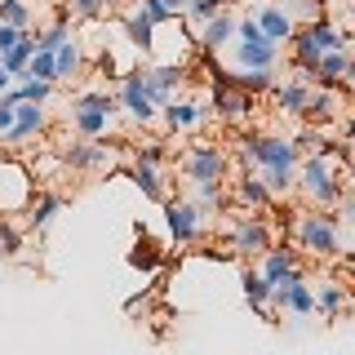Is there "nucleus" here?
<instances>
[{"label": "nucleus", "mask_w": 355, "mask_h": 355, "mask_svg": "<svg viewBox=\"0 0 355 355\" xmlns=\"http://www.w3.org/2000/svg\"><path fill=\"white\" fill-rule=\"evenodd\" d=\"M67 169H80V173H94V169H107L111 164V151L103 138H85V142H71V147L62 151Z\"/></svg>", "instance_id": "nucleus-10"}, {"label": "nucleus", "mask_w": 355, "mask_h": 355, "mask_svg": "<svg viewBox=\"0 0 355 355\" xmlns=\"http://www.w3.org/2000/svg\"><path fill=\"white\" fill-rule=\"evenodd\" d=\"M58 214H62V196H58V191H49V196H40L36 205H31V214H27V218H31V227H36V231H49V222L58 218Z\"/></svg>", "instance_id": "nucleus-28"}, {"label": "nucleus", "mask_w": 355, "mask_h": 355, "mask_svg": "<svg viewBox=\"0 0 355 355\" xmlns=\"http://www.w3.org/2000/svg\"><path fill=\"white\" fill-rule=\"evenodd\" d=\"M138 9H142V14H147L151 22H169V18H173V14H169V9H164V5H160V0H142V5H138Z\"/></svg>", "instance_id": "nucleus-39"}, {"label": "nucleus", "mask_w": 355, "mask_h": 355, "mask_svg": "<svg viewBox=\"0 0 355 355\" xmlns=\"http://www.w3.org/2000/svg\"><path fill=\"white\" fill-rule=\"evenodd\" d=\"M27 80L58 85V80H53V53H44V49H36V53H31V62H27Z\"/></svg>", "instance_id": "nucleus-33"}, {"label": "nucleus", "mask_w": 355, "mask_h": 355, "mask_svg": "<svg viewBox=\"0 0 355 355\" xmlns=\"http://www.w3.org/2000/svg\"><path fill=\"white\" fill-rule=\"evenodd\" d=\"M214 76H218V89H214V107H209V111H218L222 120H244V116L253 111V98H249V94H240V89L231 85L227 76L218 71V67H214Z\"/></svg>", "instance_id": "nucleus-9"}, {"label": "nucleus", "mask_w": 355, "mask_h": 355, "mask_svg": "<svg viewBox=\"0 0 355 355\" xmlns=\"http://www.w3.org/2000/svg\"><path fill=\"white\" fill-rule=\"evenodd\" d=\"M142 80H147V89H151V103L164 107V103H173V89L182 85V67H147Z\"/></svg>", "instance_id": "nucleus-16"}, {"label": "nucleus", "mask_w": 355, "mask_h": 355, "mask_svg": "<svg viewBox=\"0 0 355 355\" xmlns=\"http://www.w3.org/2000/svg\"><path fill=\"white\" fill-rule=\"evenodd\" d=\"M236 196H240V205H253V209H266V205H271V191L262 187V178H249V173L236 182Z\"/></svg>", "instance_id": "nucleus-30"}, {"label": "nucleus", "mask_w": 355, "mask_h": 355, "mask_svg": "<svg viewBox=\"0 0 355 355\" xmlns=\"http://www.w3.org/2000/svg\"><path fill=\"white\" fill-rule=\"evenodd\" d=\"M62 40H71V31H67V22H53V27H49V31H44V36L36 40V49L53 53V49H58V44H62Z\"/></svg>", "instance_id": "nucleus-35"}, {"label": "nucleus", "mask_w": 355, "mask_h": 355, "mask_svg": "<svg viewBox=\"0 0 355 355\" xmlns=\"http://www.w3.org/2000/svg\"><path fill=\"white\" fill-rule=\"evenodd\" d=\"M133 182H138L142 187V196H151V200H160V205H164V200H169V191H164V182H160V169H155V164H133Z\"/></svg>", "instance_id": "nucleus-27"}, {"label": "nucleus", "mask_w": 355, "mask_h": 355, "mask_svg": "<svg viewBox=\"0 0 355 355\" xmlns=\"http://www.w3.org/2000/svg\"><path fill=\"white\" fill-rule=\"evenodd\" d=\"M116 107L120 103L111 94H85V98H76V103H71V125H76V133H80V138H107Z\"/></svg>", "instance_id": "nucleus-3"}, {"label": "nucleus", "mask_w": 355, "mask_h": 355, "mask_svg": "<svg viewBox=\"0 0 355 355\" xmlns=\"http://www.w3.org/2000/svg\"><path fill=\"white\" fill-rule=\"evenodd\" d=\"M116 103L129 111L133 125H151L155 111H160V107L151 103V89H147V80H142V71H125V85H120V98H116Z\"/></svg>", "instance_id": "nucleus-8"}, {"label": "nucleus", "mask_w": 355, "mask_h": 355, "mask_svg": "<svg viewBox=\"0 0 355 355\" xmlns=\"http://www.w3.org/2000/svg\"><path fill=\"white\" fill-rule=\"evenodd\" d=\"M302 5H311V0H302Z\"/></svg>", "instance_id": "nucleus-44"}, {"label": "nucleus", "mask_w": 355, "mask_h": 355, "mask_svg": "<svg viewBox=\"0 0 355 355\" xmlns=\"http://www.w3.org/2000/svg\"><path fill=\"white\" fill-rule=\"evenodd\" d=\"M342 306H347V288H342L338 280H324V284H320V293H315V311L324 320H338Z\"/></svg>", "instance_id": "nucleus-25"}, {"label": "nucleus", "mask_w": 355, "mask_h": 355, "mask_svg": "<svg viewBox=\"0 0 355 355\" xmlns=\"http://www.w3.org/2000/svg\"><path fill=\"white\" fill-rule=\"evenodd\" d=\"M49 94H53V85H44V80H22L9 89L14 103H49Z\"/></svg>", "instance_id": "nucleus-31"}, {"label": "nucleus", "mask_w": 355, "mask_h": 355, "mask_svg": "<svg viewBox=\"0 0 355 355\" xmlns=\"http://www.w3.org/2000/svg\"><path fill=\"white\" fill-rule=\"evenodd\" d=\"M236 36H240V44H236L240 67H275V44L258 31V22H253V18L236 22Z\"/></svg>", "instance_id": "nucleus-6"}, {"label": "nucleus", "mask_w": 355, "mask_h": 355, "mask_svg": "<svg viewBox=\"0 0 355 355\" xmlns=\"http://www.w3.org/2000/svg\"><path fill=\"white\" fill-rule=\"evenodd\" d=\"M271 302L280 311H288V315H311V311H315V288L306 280H288L271 293Z\"/></svg>", "instance_id": "nucleus-13"}, {"label": "nucleus", "mask_w": 355, "mask_h": 355, "mask_svg": "<svg viewBox=\"0 0 355 355\" xmlns=\"http://www.w3.org/2000/svg\"><path fill=\"white\" fill-rule=\"evenodd\" d=\"M347 71H351L347 49H333V53H324V58H315V80H311V85L342 89V85H347Z\"/></svg>", "instance_id": "nucleus-17"}, {"label": "nucleus", "mask_w": 355, "mask_h": 355, "mask_svg": "<svg viewBox=\"0 0 355 355\" xmlns=\"http://www.w3.org/2000/svg\"><path fill=\"white\" fill-rule=\"evenodd\" d=\"M31 53H36V36H31V31H22V36L9 44L5 53H0V67L9 71V80H14V85L27 80V62H31Z\"/></svg>", "instance_id": "nucleus-14"}, {"label": "nucleus", "mask_w": 355, "mask_h": 355, "mask_svg": "<svg viewBox=\"0 0 355 355\" xmlns=\"http://www.w3.org/2000/svg\"><path fill=\"white\" fill-rule=\"evenodd\" d=\"M5 89H14V80H9V71L0 67V94H5Z\"/></svg>", "instance_id": "nucleus-42"}, {"label": "nucleus", "mask_w": 355, "mask_h": 355, "mask_svg": "<svg viewBox=\"0 0 355 355\" xmlns=\"http://www.w3.org/2000/svg\"><path fill=\"white\" fill-rule=\"evenodd\" d=\"M227 80L236 85L240 94L253 98V94H266V89H275V71H271V67H244L240 76H227Z\"/></svg>", "instance_id": "nucleus-22"}, {"label": "nucleus", "mask_w": 355, "mask_h": 355, "mask_svg": "<svg viewBox=\"0 0 355 355\" xmlns=\"http://www.w3.org/2000/svg\"><path fill=\"white\" fill-rule=\"evenodd\" d=\"M266 249H271V231H266L258 218L236 222V231H231V253H266Z\"/></svg>", "instance_id": "nucleus-15"}, {"label": "nucleus", "mask_w": 355, "mask_h": 355, "mask_svg": "<svg viewBox=\"0 0 355 355\" xmlns=\"http://www.w3.org/2000/svg\"><path fill=\"white\" fill-rule=\"evenodd\" d=\"M187 9H191V18H196V22H209V18H218V14H222L218 0H187Z\"/></svg>", "instance_id": "nucleus-36"}, {"label": "nucleus", "mask_w": 355, "mask_h": 355, "mask_svg": "<svg viewBox=\"0 0 355 355\" xmlns=\"http://www.w3.org/2000/svg\"><path fill=\"white\" fill-rule=\"evenodd\" d=\"M244 160L249 164H262V187L275 196H284L288 187L297 182V147L284 138H266V133H253V138L240 142Z\"/></svg>", "instance_id": "nucleus-1"}, {"label": "nucleus", "mask_w": 355, "mask_h": 355, "mask_svg": "<svg viewBox=\"0 0 355 355\" xmlns=\"http://www.w3.org/2000/svg\"><path fill=\"white\" fill-rule=\"evenodd\" d=\"M222 182H196V209H218L222 205Z\"/></svg>", "instance_id": "nucleus-34"}, {"label": "nucleus", "mask_w": 355, "mask_h": 355, "mask_svg": "<svg viewBox=\"0 0 355 355\" xmlns=\"http://www.w3.org/2000/svg\"><path fill=\"white\" fill-rule=\"evenodd\" d=\"M218 5H227V0H218Z\"/></svg>", "instance_id": "nucleus-43"}, {"label": "nucleus", "mask_w": 355, "mask_h": 355, "mask_svg": "<svg viewBox=\"0 0 355 355\" xmlns=\"http://www.w3.org/2000/svg\"><path fill=\"white\" fill-rule=\"evenodd\" d=\"M297 271V253L293 249H266L262 253V266H258V275L262 280H271V288L284 280V275H293Z\"/></svg>", "instance_id": "nucleus-18"}, {"label": "nucleus", "mask_w": 355, "mask_h": 355, "mask_svg": "<svg viewBox=\"0 0 355 355\" xmlns=\"http://www.w3.org/2000/svg\"><path fill=\"white\" fill-rule=\"evenodd\" d=\"M164 222H169V236L178 244H191L200 236V209L187 200H164Z\"/></svg>", "instance_id": "nucleus-11"}, {"label": "nucleus", "mask_w": 355, "mask_h": 355, "mask_svg": "<svg viewBox=\"0 0 355 355\" xmlns=\"http://www.w3.org/2000/svg\"><path fill=\"white\" fill-rule=\"evenodd\" d=\"M244 297H249V306L253 311H258V315L266 320V315H271V293H275V288H271V280H262V275L258 271H244Z\"/></svg>", "instance_id": "nucleus-23"}, {"label": "nucleus", "mask_w": 355, "mask_h": 355, "mask_svg": "<svg viewBox=\"0 0 355 355\" xmlns=\"http://www.w3.org/2000/svg\"><path fill=\"white\" fill-rule=\"evenodd\" d=\"M14 107H18V103L9 98V89H5V94H0V138L14 129Z\"/></svg>", "instance_id": "nucleus-37"}, {"label": "nucleus", "mask_w": 355, "mask_h": 355, "mask_svg": "<svg viewBox=\"0 0 355 355\" xmlns=\"http://www.w3.org/2000/svg\"><path fill=\"white\" fill-rule=\"evenodd\" d=\"M151 31H155V22H151L147 14H142V9H133V14L125 18V36H129L133 44H138L142 53H151Z\"/></svg>", "instance_id": "nucleus-29"}, {"label": "nucleus", "mask_w": 355, "mask_h": 355, "mask_svg": "<svg viewBox=\"0 0 355 355\" xmlns=\"http://www.w3.org/2000/svg\"><path fill=\"white\" fill-rule=\"evenodd\" d=\"M0 22H9V27L27 31V22H31V9H27V0H0Z\"/></svg>", "instance_id": "nucleus-32"}, {"label": "nucleus", "mask_w": 355, "mask_h": 355, "mask_svg": "<svg viewBox=\"0 0 355 355\" xmlns=\"http://www.w3.org/2000/svg\"><path fill=\"white\" fill-rule=\"evenodd\" d=\"M44 125H49V116H44L40 103H18V107H14V129L5 133V147H22V142L36 138Z\"/></svg>", "instance_id": "nucleus-12"}, {"label": "nucleus", "mask_w": 355, "mask_h": 355, "mask_svg": "<svg viewBox=\"0 0 355 355\" xmlns=\"http://www.w3.org/2000/svg\"><path fill=\"white\" fill-rule=\"evenodd\" d=\"M275 98H280V111H288V116H306V103H311V85H302V80L275 85Z\"/></svg>", "instance_id": "nucleus-24"}, {"label": "nucleus", "mask_w": 355, "mask_h": 355, "mask_svg": "<svg viewBox=\"0 0 355 355\" xmlns=\"http://www.w3.org/2000/svg\"><path fill=\"white\" fill-rule=\"evenodd\" d=\"M297 178H302V191L315 200L320 209H333L342 200V178L333 173L329 155H311L306 164H297Z\"/></svg>", "instance_id": "nucleus-4"}, {"label": "nucleus", "mask_w": 355, "mask_h": 355, "mask_svg": "<svg viewBox=\"0 0 355 355\" xmlns=\"http://www.w3.org/2000/svg\"><path fill=\"white\" fill-rule=\"evenodd\" d=\"M160 111H164V125H169L173 133L191 129V125H200V120L209 116V107H200V103H164Z\"/></svg>", "instance_id": "nucleus-21"}, {"label": "nucleus", "mask_w": 355, "mask_h": 355, "mask_svg": "<svg viewBox=\"0 0 355 355\" xmlns=\"http://www.w3.org/2000/svg\"><path fill=\"white\" fill-rule=\"evenodd\" d=\"M182 173L191 178V182H222V178H227V155H222L214 142H196L182 160Z\"/></svg>", "instance_id": "nucleus-7"}, {"label": "nucleus", "mask_w": 355, "mask_h": 355, "mask_svg": "<svg viewBox=\"0 0 355 355\" xmlns=\"http://www.w3.org/2000/svg\"><path fill=\"white\" fill-rule=\"evenodd\" d=\"M253 22H258V31H262V36L271 40V44H280V40L293 36V18H288L284 9H275V5H271V9H262V14L253 18Z\"/></svg>", "instance_id": "nucleus-20"}, {"label": "nucleus", "mask_w": 355, "mask_h": 355, "mask_svg": "<svg viewBox=\"0 0 355 355\" xmlns=\"http://www.w3.org/2000/svg\"><path fill=\"white\" fill-rule=\"evenodd\" d=\"M293 58H306V62H315V58H324V53L333 49H347V31L342 27H333V22H306V27H293Z\"/></svg>", "instance_id": "nucleus-2"}, {"label": "nucleus", "mask_w": 355, "mask_h": 355, "mask_svg": "<svg viewBox=\"0 0 355 355\" xmlns=\"http://www.w3.org/2000/svg\"><path fill=\"white\" fill-rule=\"evenodd\" d=\"M85 71V53L76 40H62L58 49H53V80H76V76Z\"/></svg>", "instance_id": "nucleus-19"}, {"label": "nucleus", "mask_w": 355, "mask_h": 355, "mask_svg": "<svg viewBox=\"0 0 355 355\" xmlns=\"http://www.w3.org/2000/svg\"><path fill=\"white\" fill-rule=\"evenodd\" d=\"M297 244L311 249L315 258H333L342 253V240H338V214H302L297 218Z\"/></svg>", "instance_id": "nucleus-5"}, {"label": "nucleus", "mask_w": 355, "mask_h": 355, "mask_svg": "<svg viewBox=\"0 0 355 355\" xmlns=\"http://www.w3.org/2000/svg\"><path fill=\"white\" fill-rule=\"evenodd\" d=\"M18 36H22L18 27H9V22H0V53H5V49H9V44H14Z\"/></svg>", "instance_id": "nucleus-40"}, {"label": "nucleus", "mask_w": 355, "mask_h": 355, "mask_svg": "<svg viewBox=\"0 0 355 355\" xmlns=\"http://www.w3.org/2000/svg\"><path fill=\"white\" fill-rule=\"evenodd\" d=\"M231 36H236V18H231V14H218V18L205 22V31H200V44H205V49H222Z\"/></svg>", "instance_id": "nucleus-26"}, {"label": "nucleus", "mask_w": 355, "mask_h": 355, "mask_svg": "<svg viewBox=\"0 0 355 355\" xmlns=\"http://www.w3.org/2000/svg\"><path fill=\"white\" fill-rule=\"evenodd\" d=\"M160 5H164V9H169V14L178 18V14H182V9H187V0H160Z\"/></svg>", "instance_id": "nucleus-41"}, {"label": "nucleus", "mask_w": 355, "mask_h": 355, "mask_svg": "<svg viewBox=\"0 0 355 355\" xmlns=\"http://www.w3.org/2000/svg\"><path fill=\"white\" fill-rule=\"evenodd\" d=\"M71 9L80 18H103L107 14V0H71Z\"/></svg>", "instance_id": "nucleus-38"}]
</instances>
